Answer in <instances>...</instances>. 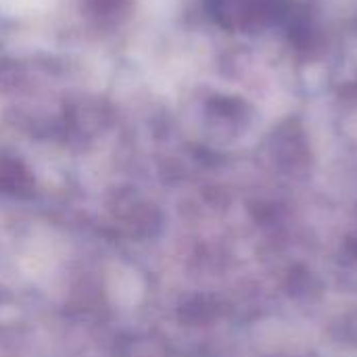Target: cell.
I'll use <instances>...</instances> for the list:
<instances>
[{
	"mask_svg": "<svg viewBox=\"0 0 357 357\" xmlns=\"http://www.w3.org/2000/svg\"><path fill=\"white\" fill-rule=\"evenodd\" d=\"M4 2L10 4L17 10V8H33L38 0H4Z\"/></svg>",
	"mask_w": 357,
	"mask_h": 357,
	"instance_id": "6da1fadb",
	"label": "cell"
}]
</instances>
